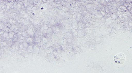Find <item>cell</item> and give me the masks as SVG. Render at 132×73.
<instances>
[{
    "label": "cell",
    "mask_w": 132,
    "mask_h": 73,
    "mask_svg": "<svg viewBox=\"0 0 132 73\" xmlns=\"http://www.w3.org/2000/svg\"><path fill=\"white\" fill-rule=\"evenodd\" d=\"M126 59L125 55L122 53H119L116 55L114 58V62L116 64H123Z\"/></svg>",
    "instance_id": "6da1fadb"
}]
</instances>
